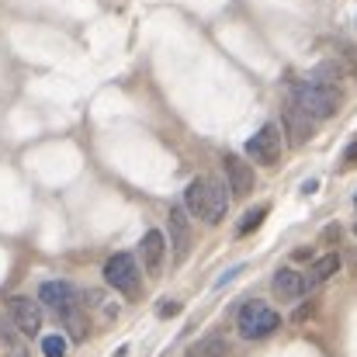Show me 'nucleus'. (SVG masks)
I'll list each match as a JSON object with an SVG mask.
<instances>
[{"instance_id":"f257e3e1","label":"nucleus","mask_w":357,"mask_h":357,"mask_svg":"<svg viewBox=\"0 0 357 357\" xmlns=\"http://www.w3.org/2000/svg\"><path fill=\"white\" fill-rule=\"evenodd\" d=\"M226 208H229V188H226V181H219V177H198V181L188 184V191H184V212H191L202 222L215 226V222L226 219Z\"/></svg>"},{"instance_id":"f03ea898","label":"nucleus","mask_w":357,"mask_h":357,"mask_svg":"<svg viewBox=\"0 0 357 357\" xmlns=\"http://www.w3.org/2000/svg\"><path fill=\"white\" fill-rule=\"evenodd\" d=\"M291 105H298L312 121H323V119H333V115L340 112L344 94H340V87H333V84L298 80V84L291 87Z\"/></svg>"},{"instance_id":"7ed1b4c3","label":"nucleus","mask_w":357,"mask_h":357,"mask_svg":"<svg viewBox=\"0 0 357 357\" xmlns=\"http://www.w3.org/2000/svg\"><path fill=\"white\" fill-rule=\"evenodd\" d=\"M236 326H239V337H243V340H264V337H271V333L281 326V316H278L267 302L253 298V302H246V305L239 309Z\"/></svg>"},{"instance_id":"20e7f679","label":"nucleus","mask_w":357,"mask_h":357,"mask_svg":"<svg viewBox=\"0 0 357 357\" xmlns=\"http://www.w3.org/2000/svg\"><path fill=\"white\" fill-rule=\"evenodd\" d=\"M105 281H108L115 291L135 298V295H139V267H135V257H132V253L108 257V264H105Z\"/></svg>"},{"instance_id":"39448f33","label":"nucleus","mask_w":357,"mask_h":357,"mask_svg":"<svg viewBox=\"0 0 357 357\" xmlns=\"http://www.w3.org/2000/svg\"><path fill=\"white\" fill-rule=\"evenodd\" d=\"M243 149H246V156H250L253 163H264V167L278 163V156H281V132H278V125L257 128V132L246 139Z\"/></svg>"},{"instance_id":"423d86ee","label":"nucleus","mask_w":357,"mask_h":357,"mask_svg":"<svg viewBox=\"0 0 357 357\" xmlns=\"http://www.w3.org/2000/svg\"><path fill=\"white\" fill-rule=\"evenodd\" d=\"M7 316L17 326V333H24V337H35L42 330V309H38V302H31L24 295H17V298L7 302Z\"/></svg>"},{"instance_id":"0eeeda50","label":"nucleus","mask_w":357,"mask_h":357,"mask_svg":"<svg viewBox=\"0 0 357 357\" xmlns=\"http://www.w3.org/2000/svg\"><path fill=\"white\" fill-rule=\"evenodd\" d=\"M38 302L49 305V309H56V316H59V312H66V309L77 305V288L70 281H45L38 288Z\"/></svg>"},{"instance_id":"6e6552de","label":"nucleus","mask_w":357,"mask_h":357,"mask_svg":"<svg viewBox=\"0 0 357 357\" xmlns=\"http://www.w3.org/2000/svg\"><path fill=\"white\" fill-rule=\"evenodd\" d=\"M222 167H226L229 195H236V198H246V195L253 191V170H250V163H243L236 153H226V156H222Z\"/></svg>"},{"instance_id":"1a4fd4ad","label":"nucleus","mask_w":357,"mask_h":357,"mask_svg":"<svg viewBox=\"0 0 357 357\" xmlns=\"http://www.w3.org/2000/svg\"><path fill=\"white\" fill-rule=\"evenodd\" d=\"M281 121H284V132H288V142L291 146H302V142H309L312 139V132H316V125H312V119L298 108V105H284V115H281Z\"/></svg>"},{"instance_id":"9d476101","label":"nucleus","mask_w":357,"mask_h":357,"mask_svg":"<svg viewBox=\"0 0 357 357\" xmlns=\"http://www.w3.org/2000/svg\"><path fill=\"white\" fill-rule=\"evenodd\" d=\"M305 291H309L305 274H298V271H291V267H281V271L274 274V295H278L281 302H295V298H302Z\"/></svg>"},{"instance_id":"9b49d317","label":"nucleus","mask_w":357,"mask_h":357,"mask_svg":"<svg viewBox=\"0 0 357 357\" xmlns=\"http://www.w3.org/2000/svg\"><path fill=\"white\" fill-rule=\"evenodd\" d=\"M139 257H142V264H146V271L149 274H160V267H163V257H167V239L160 229H149L142 243H139Z\"/></svg>"},{"instance_id":"f8f14e48","label":"nucleus","mask_w":357,"mask_h":357,"mask_svg":"<svg viewBox=\"0 0 357 357\" xmlns=\"http://www.w3.org/2000/svg\"><path fill=\"white\" fill-rule=\"evenodd\" d=\"M170 239H174V260L184 264V257L191 250V229H188V212L184 208H170Z\"/></svg>"},{"instance_id":"ddd939ff","label":"nucleus","mask_w":357,"mask_h":357,"mask_svg":"<svg viewBox=\"0 0 357 357\" xmlns=\"http://www.w3.org/2000/svg\"><path fill=\"white\" fill-rule=\"evenodd\" d=\"M188 357H229V340L219 333H208L188 347Z\"/></svg>"},{"instance_id":"4468645a","label":"nucleus","mask_w":357,"mask_h":357,"mask_svg":"<svg viewBox=\"0 0 357 357\" xmlns=\"http://www.w3.org/2000/svg\"><path fill=\"white\" fill-rule=\"evenodd\" d=\"M337 267H340V257H337V253H326V257H319V260L309 267V274H305V284H309V288H316V284L330 281V278L337 274Z\"/></svg>"},{"instance_id":"2eb2a0df","label":"nucleus","mask_w":357,"mask_h":357,"mask_svg":"<svg viewBox=\"0 0 357 357\" xmlns=\"http://www.w3.org/2000/svg\"><path fill=\"white\" fill-rule=\"evenodd\" d=\"M59 319L66 323V330H70V337L80 344V340H87V330H91V323H87V316L80 312V305H73V309H66V312H59Z\"/></svg>"},{"instance_id":"dca6fc26","label":"nucleus","mask_w":357,"mask_h":357,"mask_svg":"<svg viewBox=\"0 0 357 357\" xmlns=\"http://www.w3.org/2000/svg\"><path fill=\"white\" fill-rule=\"evenodd\" d=\"M309 80H319V84H333V87H337V84L344 80V70H340V66H333V63H319V66H316V73H312Z\"/></svg>"},{"instance_id":"f3484780","label":"nucleus","mask_w":357,"mask_h":357,"mask_svg":"<svg viewBox=\"0 0 357 357\" xmlns=\"http://www.w3.org/2000/svg\"><path fill=\"white\" fill-rule=\"evenodd\" d=\"M264 215H267V208H250V212H246V215L239 219L236 233H239V236H250V233H253V229H257V226L264 222Z\"/></svg>"},{"instance_id":"a211bd4d","label":"nucleus","mask_w":357,"mask_h":357,"mask_svg":"<svg viewBox=\"0 0 357 357\" xmlns=\"http://www.w3.org/2000/svg\"><path fill=\"white\" fill-rule=\"evenodd\" d=\"M42 354L45 357H66V337H59V333L42 337Z\"/></svg>"},{"instance_id":"6ab92c4d","label":"nucleus","mask_w":357,"mask_h":357,"mask_svg":"<svg viewBox=\"0 0 357 357\" xmlns=\"http://www.w3.org/2000/svg\"><path fill=\"white\" fill-rule=\"evenodd\" d=\"M177 309H181L177 302H160V309H156V312H160V316L167 319V316H177Z\"/></svg>"},{"instance_id":"aec40b11","label":"nucleus","mask_w":357,"mask_h":357,"mask_svg":"<svg viewBox=\"0 0 357 357\" xmlns=\"http://www.w3.org/2000/svg\"><path fill=\"white\" fill-rule=\"evenodd\" d=\"M239 271H243V267H233V271H226V274H222V278H219V281H215V288H226V284H229V281H233V278H236Z\"/></svg>"},{"instance_id":"412c9836","label":"nucleus","mask_w":357,"mask_h":357,"mask_svg":"<svg viewBox=\"0 0 357 357\" xmlns=\"http://www.w3.org/2000/svg\"><path fill=\"white\" fill-rule=\"evenodd\" d=\"M347 160H357V142L351 146V149H347Z\"/></svg>"},{"instance_id":"4be33fe9","label":"nucleus","mask_w":357,"mask_h":357,"mask_svg":"<svg viewBox=\"0 0 357 357\" xmlns=\"http://www.w3.org/2000/svg\"><path fill=\"white\" fill-rule=\"evenodd\" d=\"M10 357H28V351H24V347H14V354Z\"/></svg>"},{"instance_id":"5701e85b","label":"nucleus","mask_w":357,"mask_h":357,"mask_svg":"<svg viewBox=\"0 0 357 357\" xmlns=\"http://www.w3.org/2000/svg\"><path fill=\"white\" fill-rule=\"evenodd\" d=\"M354 205H357V198H354Z\"/></svg>"},{"instance_id":"b1692460","label":"nucleus","mask_w":357,"mask_h":357,"mask_svg":"<svg viewBox=\"0 0 357 357\" xmlns=\"http://www.w3.org/2000/svg\"><path fill=\"white\" fill-rule=\"evenodd\" d=\"M354 233H357V226H354Z\"/></svg>"}]
</instances>
